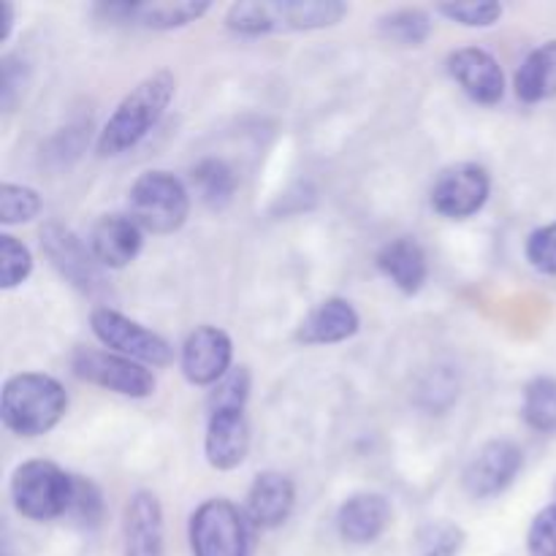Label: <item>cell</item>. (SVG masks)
Here are the masks:
<instances>
[{"mask_svg":"<svg viewBox=\"0 0 556 556\" xmlns=\"http://www.w3.org/2000/svg\"><path fill=\"white\" fill-rule=\"evenodd\" d=\"M250 400V372L248 367H233L215 389L210 391L212 410H244Z\"/></svg>","mask_w":556,"mask_h":556,"instance_id":"obj_30","label":"cell"},{"mask_svg":"<svg viewBox=\"0 0 556 556\" xmlns=\"http://www.w3.org/2000/svg\"><path fill=\"white\" fill-rule=\"evenodd\" d=\"M65 410H68V394L52 375L20 372L3 383L0 418L16 438H41L52 432Z\"/></svg>","mask_w":556,"mask_h":556,"instance_id":"obj_2","label":"cell"},{"mask_svg":"<svg viewBox=\"0 0 556 556\" xmlns=\"http://www.w3.org/2000/svg\"><path fill=\"white\" fill-rule=\"evenodd\" d=\"M438 14L445 20L459 22L465 27H492L503 16L500 3H443L438 5Z\"/></svg>","mask_w":556,"mask_h":556,"instance_id":"obj_31","label":"cell"},{"mask_svg":"<svg viewBox=\"0 0 556 556\" xmlns=\"http://www.w3.org/2000/svg\"><path fill=\"white\" fill-rule=\"evenodd\" d=\"M233 342L217 326H199L190 331L179 353V367L188 383L193 386H217L231 372Z\"/></svg>","mask_w":556,"mask_h":556,"instance_id":"obj_11","label":"cell"},{"mask_svg":"<svg viewBox=\"0 0 556 556\" xmlns=\"http://www.w3.org/2000/svg\"><path fill=\"white\" fill-rule=\"evenodd\" d=\"M41 212V195L27 185L3 182L0 185V223L3 226H20L30 223Z\"/></svg>","mask_w":556,"mask_h":556,"instance_id":"obj_27","label":"cell"},{"mask_svg":"<svg viewBox=\"0 0 556 556\" xmlns=\"http://www.w3.org/2000/svg\"><path fill=\"white\" fill-rule=\"evenodd\" d=\"M489 193H492V179L486 168L478 163H456L445 168L434 182L432 206L443 217L465 220L486 206Z\"/></svg>","mask_w":556,"mask_h":556,"instance_id":"obj_10","label":"cell"},{"mask_svg":"<svg viewBox=\"0 0 556 556\" xmlns=\"http://www.w3.org/2000/svg\"><path fill=\"white\" fill-rule=\"evenodd\" d=\"M11 27H14V5L0 3V41H9Z\"/></svg>","mask_w":556,"mask_h":556,"instance_id":"obj_35","label":"cell"},{"mask_svg":"<svg viewBox=\"0 0 556 556\" xmlns=\"http://www.w3.org/2000/svg\"><path fill=\"white\" fill-rule=\"evenodd\" d=\"M554 494H556V486H554Z\"/></svg>","mask_w":556,"mask_h":556,"instance_id":"obj_36","label":"cell"},{"mask_svg":"<svg viewBox=\"0 0 556 556\" xmlns=\"http://www.w3.org/2000/svg\"><path fill=\"white\" fill-rule=\"evenodd\" d=\"M250 527L244 510L231 500H206L190 516V552L193 556H250Z\"/></svg>","mask_w":556,"mask_h":556,"instance_id":"obj_6","label":"cell"},{"mask_svg":"<svg viewBox=\"0 0 556 556\" xmlns=\"http://www.w3.org/2000/svg\"><path fill=\"white\" fill-rule=\"evenodd\" d=\"M190 182H193L195 195L210 210H226L233 201V193H237V177H233L231 166L217 161V157H206L199 166H193Z\"/></svg>","mask_w":556,"mask_h":556,"instance_id":"obj_23","label":"cell"},{"mask_svg":"<svg viewBox=\"0 0 556 556\" xmlns=\"http://www.w3.org/2000/svg\"><path fill=\"white\" fill-rule=\"evenodd\" d=\"M516 96L525 103H541L556 98V41L532 49L516 71Z\"/></svg>","mask_w":556,"mask_h":556,"instance_id":"obj_22","label":"cell"},{"mask_svg":"<svg viewBox=\"0 0 556 556\" xmlns=\"http://www.w3.org/2000/svg\"><path fill=\"white\" fill-rule=\"evenodd\" d=\"M391 525V505L383 494L358 492L337 510V532L351 546H369Z\"/></svg>","mask_w":556,"mask_h":556,"instance_id":"obj_19","label":"cell"},{"mask_svg":"<svg viewBox=\"0 0 556 556\" xmlns=\"http://www.w3.org/2000/svg\"><path fill=\"white\" fill-rule=\"evenodd\" d=\"M14 508L30 521H52L68 516L74 500V476L54 462H25L11 476Z\"/></svg>","mask_w":556,"mask_h":556,"instance_id":"obj_5","label":"cell"},{"mask_svg":"<svg viewBox=\"0 0 556 556\" xmlns=\"http://www.w3.org/2000/svg\"><path fill=\"white\" fill-rule=\"evenodd\" d=\"M101 516H103L101 489H98L92 481H87V478L74 476V500H71L68 519L74 521L76 527H81V530H92V527H98Z\"/></svg>","mask_w":556,"mask_h":556,"instance_id":"obj_29","label":"cell"},{"mask_svg":"<svg viewBox=\"0 0 556 556\" xmlns=\"http://www.w3.org/2000/svg\"><path fill=\"white\" fill-rule=\"evenodd\" d=\"M380 33L400 47H421L432 36V20L421 9H396L380 16Z\"/></svg>","mask_w":556,"mask_h":556,"instance_id":"obj_25","label":"cell"},{"mask_svg":"<svg viewBox=\"0 0 556 556\" xmlns=\"http://www.w3.org/2000/svg\"><path fill=\"white\" fill-rule=\"evenodd\" d=\"M71 372L85 383L101 386V389L130 396V400H147L155 394V375L150 372V367L112 351L76 348L71 356Z\"/></svg>","mask_w":556,"mask_h":556,"instance_id":"obj_8","label":"cell"},{"mask_svg":"<svg viewBox=\"0 0 556 556\" xmlns=\"http://www.w3.org/2000/svg\"><path fill=\"white\" fill-rule=\"evenodd\" d=\"M467 535L454 521H429L413 541V556H459Z\"/></svg>","mask_w":556,"mask_h":556,"instance_id":"obj_26","label":"cell"},{"mask_svg":"<svg viewBox=\"0 0 556 556\" xmlns=\"http://www.w3.org/2000/svg\"><path fill=\"white\" fill-rule=\"evenodd\" d=\"M378 269L400 288L402 293H418L429 277L427 253L413 237H400L383 244L378 253Z\"/></svg>","mask_w":556,"mask_h":556,"instance_id":"obj_21","label":"cell"},{"mask_svg":"<svg viewBox=\"0 0 556 556\" xmlns=\"http://www.w3.org/2000/svg\"><path fill=\"white\" fill-rule=\"evenodd\" d=\"M87 244H90L92 255H96L101 266H106V269H125L141 253L144 231L136 226L130 215H103L92 226Z\"/></svg>","mask_w":556,"mask_h":556,"instance_id":"obj_18","label":"cell"},{"mask_svg":"<svg viewBox=\"0 0 556 556\" xmlns=\"http://www.w3.org/2000/svg\"><path fill=\"white\" fill-rule=\"evenodd\" d=\"M250 451V427L244 410H212L206 421L204 454L215 470H237Z\"/></svg>","mask_w":556,"mask_h":556,"instance_id":"obj_17","label":"cell"},{"mask_svg":"<svg viewBox=\"0 0 556 556\" xmlns=\"http://www.w3.org/2000/svg\"><path fill=\"white\" fill-rule=\"evenodd\" d=\"M527 261L543 275H556V223L538 228L527 239Z\"/></svg>","mask_w":556,"mask_h":556,"instance_id":"obj_32","label":"cell"},{"mask_svg":"<svg viewBox=\"0 0 556 556\" xmlns=\"http://www.w3.org/2000/svg\"><path fill=\"white\" fill-rule=\"evenodd\" d=\"M123 556H166L161 500L152 492H136L123 514Z\"/></svg>","mask_w":556,"mask_h":556,"instance_id":"obj_14","label":"cell"},{"mask_svg":"<svg viewBox=\"0 0 556 556\" xmlns=\"http://www.w3.org/2000/svg\"><path fill=\"white\" fill-rule=\"evenodd\" d=\"M41 244L47 258L52 261L54 269L81 291H92L101 282L98 261L92 255L90 244L81 242L74 231L63 226H47L41 231Z\"/></svg>","mask_w":556,"mask_h":556,"instance_id":"obj_16","label":"cell"},{"mask_svg":"<svg viewBox=\"0 0 556 556\" xmlns=\"http://www.w3.org/2000/svg\"><path fill=\"white\" fill-rule=\"evenodd\" d=\"M190 212L188 185L168 172H144L128 190V215L147 233H174Z\"/></svg>","mask_w":556,"mask_h":556,"instance_id":"obj_4","label":"cell"},{"mask_svg":"<svg viewBox=\"0 0 556 556\" xmlns=\"http://www.w3.org/2000/svg\"><path fill=\"white\" fill-rule=\"evenodd\" d=\"M451 79L462 87L467 98L483 106H494L505 96V74L497 58L481 47L456 49L445 60Z\"/></svg>","mask_w":556,"mask_h":556,"instance_id":"obj_13","label":"cell"},{"mask_svg":"<svg viewBox=\"0 0 556 556\" xmlns=\"http://www.w3.org/2000/svg\"><path fill=\"white\" fill-rule=\"evenodd\" d=\"M25 63H20L16 58L3 60V81H0V98H3V109L11 112V106L16 103V96H20V87L25 85Z\"/></svg>","mask_w":556,"mask_h":556,"instance_id":"obj_34","label":"cell"},{"mask_svg":"<svg viewBox=\"0 0 556 556\" xmlns=\"http://www.w3.org/2000/svg\"><path fill=\"white\" fill-rule=\"evenodd\" d=\"M527 548H530V556H556V503L532 519Z\"/></svg>","mask_w":556,"mask_h":556,"instance_id":"obj_33","label":"cell"},{"mask_svg":"<svg viewBox=\"0 0 556 556\" xmlns=\"http://www.w3.org/2000/svg\"><path fill=\"white\" fill-rule=\"evenodd\" d=\"M362 326L356 307L348 299H324L318 307L309 309L296 329V340L302 345H337L351 340Z\"/></svg>","mask_w":556,"mask_h":556,"instance_id":"obj_20","label":"cell"},{"mask_svg":"<svg viewBox=\"0 0 556 556\" xmlns=\"http://www.w3.org/2000/svg\"><path fill=\"white\" fill-rule=\"evenodd\" d=\"M525 467V451L510 440H489L476 451L465 467L462 486L472 500L500 497L505 489L514 486Z\"/></svg>","mask_w":556,"mask_h":556,"instance_id":"obj_9","label":"cell"},{"mask_svg":"<svg viewBox=\"0 0 556 556\" xmlns=\"http://www.w3.org/2000/svg\"><path fill=\"white\" fill-rule=\"evenodd\" d=\"M212 5L206 0H179V3H101L96 14H101L109 25L147 27V30H174L190 22H199Z\"/></svg>","mask_w":556,"mask_h":556,"instance_id":"obj_12","label":"cell"},{"mask_svg":"<svg viewBox=\"0 0 556 556\" xmlns=\"http://www.w3.org/2000/svg\"><path fill=\"white\" fill-rule=\"evenodd\" d=\"M296 505V486L286 472L266 470L250 483L244 516L255 530H277L286 525Z\"/></svg>","mask_w":556,"mask_h":556,"instance_id":"obj_15","label":"cell"},{"mask_svg":"<svg viewBox=\"0 0 556 556\" xmlns=\"http://www.w3.org/2000/svg\"><path fill=\"white\" fill-rule=\"evenodd\" d=\"M33 271V255L25 244L11 233L0 237V288L11 291V288L22 286Z\"/></svg>","mask_w":556,"mask_h":556,"instance_id":"obj_28","label":"cell"},{"mask_svg":"<svg viewBox=\"0 0 556 556\" xmlns=\"http://www.w3.org/2000/svg\"><path fill=\"white\" fill-rule=\"evenodd\" d=\"M348 14L345 3L337 0H275V3H233L226 14L228 30L239 36L264 33H302L331 27Z\"/></svg>","mask_w":556,"mask_h":556,"instance_id":"obj_3","label":"cell"},{"mask_svg":"<svg viewBox=\"0 0 556 556\" xmlns=\"http://www.w3.org/2000/svg\"><path fill=\"white\" fill-rule=\"evenodd\" d=\"M521 416L535 432L556 434V378L541 375L527 383Z\"/></svg>","mask_w":556,"mask_h":556,"instance_id":"obj_24","label":"cell"},{"mask_svg":"<svg viewBox=\"0 0 556 556\" xmlns=\"http://www.w3.org/2000/svg\"><path fill=\"white\" fill-rule=\"evenodd\" d=\"M90 326L96 340L106 351L134 358V362L144 364V367H168L174 362L172 345L161 334L141 326L139 320L117 313V309L96 307L90 313Z\"/></svg>","mask_w":556,"mask_h":556,"instance_id":"obj_7","label":"cell"},{"mask_svg":"<svg viewBox=\"0 0 556 556\" xmlns=\"http://www.w3.org/2000/svg\"><path fill=\"white\" fill-rule=\"evenodd\" d=\"M174 92H177V79L168 71H155L147 79H141L117 109L112 117L103 123L101 134H98V155L114 157L123 152L134 150L166 114L168 103H172Z\"/></svg>","mask_w":556,"mask_h":556,"instance_id":"obj_1","label":"cell"}]
</instances>
